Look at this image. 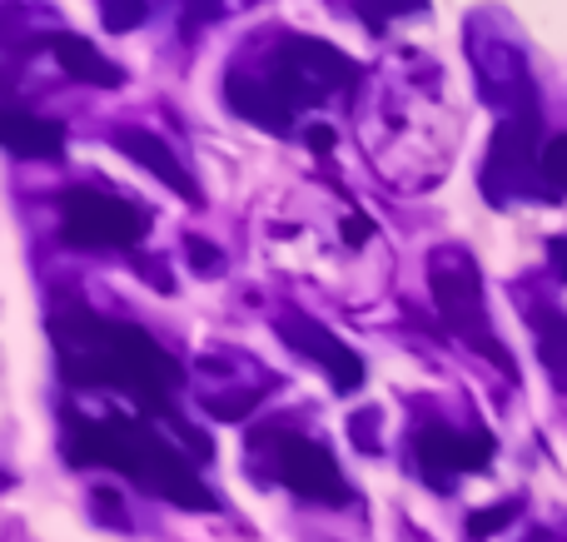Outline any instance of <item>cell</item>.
I'll return each instance as SVG.
<instances>
[{
    "instance_id": "obj_5",
    "label": "cell",
    "mask_w": 567,
    "mask_h": 542,
    "mask_svg": "<svg viewBox=\"0 0 567 542\" xmlns=\"http://www.w3.org/2000/svg\"><path fill=\"white\" fill-rule=\"evenodd\" d=\"M353 75H359V70H353L333 45H323V40H293V45L279 50V60H275V90L289 100V110L313 105V100H323L329 90L349 85Z\"/></svg>"
},
{
    "instance_id": "obj_24",
    "label": "cell",
    "mask_w": 567,
    "mask_h": 542,
    "mask_svg": "<svg viewBox=\"0 0 567 542\" xmlns=\"http://www.w3.org/2000/svg\"><path fill=\"white\" fill-rule=\"evenodd\" d=\"M553 264H558V274L567 279V239H553Z\"/></svg>"
},
{
    "instance_id": "obj_19",
    "label": "cell",
    "mask_w": 567,
    "mask_h": 542,
    "mask_svg": "<svg viewBox=\"0 0 567 542\" xmlns=\"http://www.w3.org/2000/svg\"><path fill=\"white\" fill-rule=\"evenodd\" d=\"M95 513L105 518V523H115V528H125V503H120L110 488H95Z\"/></svg>"
},
{
    "instance_id": "obj_11",
    "label": "cell",
    "mask_w": 567,
    "mask_h": 542,
    "mask_svg": "<svg viewBox=\"0 0 567 542\" xmlns=\"http://www.w3.org/2000/svg\"><path fill=\"white\" fill-rule=\"evenodd\" d=\"M55 60L65 75L85 80V85H120V80H125V70L110 65L85 35H55Z\"/></svg>"
},
{
    "instance_id": "obj_16",
    "label": "cell",
    "mask_w": 567,
    "mask_h": 542,
    "mask_svg": "<svg viewBox=\"0 0 567 542\" xmlns=\"http://www.w3.org/2000/svg\"><path fill=\"white\" fill-rule=\"evenodd\" d=\"M518 518V503H498V508H483V513L468 518V538H493Z\"/></svg>"
},
{
    "instance_id": "obj_2",
    "label": "cell",
    "mask_w": 567,
    "mask_h": 542,
    "mask_svg": "<svg viewBox=\"0 0 567 542\" xmlns=\"http://www.w3.org/2000/svg\"><path fill=\"white\" fill-rule=\"evenodd\" d=\"M70 463L120 468V473L140 478L145 488H155L159 498H169V503L215 513V493L199 488L195 468H189L159 434H150L145 424H135V418H105V424L70 418Z\"/></svg>"
},
{
    "instance_id": "obj_18",
    "label": "cell",
    "mask_w": 567,
    "mask_h": 542,
    "mask_svg": "<svg viewBox=\"0 0 567 542\" xmlns=\"http://www.w3.org/2000/svg\"><path fill=\"white\" fill-rule=\"evenodd\" d=\"M189 264H195V274H219V254H215V244H205V239H189Z\"/></svg>"
},
{
    "instance_id": "obj_4",
    "label": "cell",
    "mask_w": 567,
    "mask_h": 542,
    "mask_svg": "<svg viewBox=\"0 0 567 542\" xmlns=\"http://www.w3.org/2000/svg\"><path fill=\"white\" fill-rule=\"evenodd\" d=\"M60 234L75 249H130L145 234V215L125 199L100 189H65L60 195Z\"/></svg>"
},
{
    "instance_id": "obj_12",
    "label": "cell",
    "mask_w": 567,
    "mask_h": 542,
    "mask_svg": "<svg viewBox=\"0 0 567 542\" xmlns=\"http://www.w3.org/2000/svg\"><path fill=\"white\" fill-rule=\"evenodd\" d=\"M229 105L239 110V115H249V119H259V125H269V129H284L289 125V100L279 95L275 85H255V80H229Z\"/></svg>"
},
{
    "instance_id": "obj_15",
    "label": "cell",
    "mask_w": 567,
    "mask_h": 542,
    "mask_svg": "<svg viewBox=\"0 0 567 542\" xmlns=\"http://www.w3.org/2000/svg\"><path fill=\"white\" fill-rule=\"evenodd\" d=\"M145 0H100V20H105L110 35H125V30L145 25Z\"/></svg>"
},
{
    "instance_id": "obj_1",
    "label": "cell",
    "mask_w": 567,
    "mask_h": 542,
    "mask_svg": "<svg viewBox=\"0 0 567 542\" xmlns=\"http://www.w3.org/2000/svg\"><path fill=\"white\" fill-rule=\"evenodd\" d=\"M50 334H55L60 364H65L70 384H80V388H125V394H135L150 414L169 418V424L195 444L199 458L209 454L205 434H195V428L169 408V394L185 384V368H179L150 334H140V329H130V324H105V319L90 314L85 304L55 309Z\"/></svg>"
},
{
    "instance_id": "obj_22",
    "label": "cell",
    "mask_w": 567,
    "mask_h": 542,
    "mask_svg": "<svg viewBox=\"0 0 567 542\" xmlns=\"http://www.w3.org/2000/svg\"><path fill=\"white\" fill-rule=\"evenodd\" d=\"M303 139H309V149H319V155H323V149H333V129L329 125H309V135H303Z\"/></svg>"
},
{
    "instance_id": "obj_6",
    "label": "cell",
    "mask_w": 567,
    "mask_h": 542,
    "mask_svg": "<svg viewBox=\"0 0 567 542\" xmlns=\"http://www.w3.org/2000/svg\"><path fill=\"white\" fill-rule=\"evenodd\" d=\"M279 478L299 498H309V503H329V508L349 503V483H343L339 463H333V454L323 444H313V438H299V434L279 438Z\"/></svg>"
},
{
    "instance_id": "obj_9",
    "label": "cell",
    "mask_w": 567,
    "mask_h": 542,
    "mask_svg": "<svg viewBox=\"0 0 567 542\" xmlns=\"http://www.w3.org/2000/svg\"><path fill=\"white\" fill-rule=\"evenodd\" d=\"M115 149H120V155H130L135 165H145L155 179H165V185L175 189L179 199H199L195 179L185 175V165H179L175 149H169L159 135H150V129H120V135H115Z\"/></svg>"
},
{
    "instance_id": "obj_17",
    "label": "cell",
    "mask_w": 567,
    "mask_h": 542,
    "mask_svg": "<svg viewBox=\"0 0 567 542\" xmlns=\"http://www.w3.org/2000/svg\"><path fill=\"white\" fill-rule=\"evenodd\" d=\"M255 404H259V394H239V398H209L205 408H209L215 418H229V424H235V418H245Z\"/></svg>"
},
{
    "instance_id": "obj_13",
    "label": "cell",
    "mask_w": 567,
    "mask_h": 542,
    "mask_svg": "<svg viewBox=\"0 0 567 542\" xmlns=\"http://www.w3.org/2000/svg\"><path fill=\"white\" fill-rule=\"evenodd\" d=\"M533 329H538V354L553 368V378L567 384V319L553 309H533Z\"/></svg>"
},
{
    "instance_id": "obj_10",
    "label": "cell",
    "mask_w": 567,
    "mask_h": 542,
    "mask_svg": "<svg viewBox=\"0 0 567 542\" xmlns=\"http://www.w3.org/2000/svg\"><path fill=\"white\" fill-rule=\"evenodd\" d=\"M0 145L10 149V155H60V145H65V129L55 125V119H35V115H20V110H6L0 115Z\"/></svg>"
},
{
    "instance_id": "obj_8",
    "label": "cell",
    "mask_w": 567,
    "mask_h": 542,
    "mask_svg": "<svg viewBox=\"0 0 567 542\" xmlns=\"http://www.w3.org/2000/svg\"><path fill=\"white\" fill-rule=\"evenodd\" d=\"M279 334L289 338V348H299V354L319 358V364L333 374V388H339V394H353V388L363 384V358L353 354L349 344H339L329 329H319V324H309V319L289 314V319L279 324Z\"/></svg>"
},
{
    "instance_id": "obj_3",
    "label": "cell",
    "mask_w": 567,
    "mask_h": 542,
    "mask_svg": "<svg viewBox=\"0 0 567 542\" xmlns=\"http://www.w3.org/2000/svg\"><path fill=\"white\" fill-rule=\"evenodd\" d=\"M429 284H433V304H439L443 324H449L468 348H478L483 358H493L498 368L513 374L508 348L498 344V334H493V324H488V309H483V279H478V269H473V259L463 254V249L433 254Z\"/></svg>"
},
{
    "instance_id": "obj_7",
    "label": "cell",
    "mask_w": 567,
    "mask_h": 542,
    "mask_svg": "<svg viewBox=\"0 0 567 542\" xmlns=\"http://www.w3.org/2000/svg\"><path fill=\"white\" fill-rule=\"evenodd\" d=\"M423 473L443 483L449 473H478L493 463V438L488 434H453V428H423L419 434Z\"/></svg>"
},
{
    "instance_id": "obj_23",
    "label": "cell",
    "mask_w": 567,
    "mask_h": 542,
    "mask_svg": "<svg viewBox=\"0 0 567 542\" xmlns=\"http://www.w3.org/2000/svg\"><path fill=\"white\" fill-rule=\"evenodd\" d=\"M353 438H363V448H369V454H373V448H379V444H373V414L353 418Z\"/></svg>"
},
{
    "instance_id": "obj_20",
    "label": "cell",
    "mask_w": 567,
    "mask_h": 542,
    "mask_svg": "<svg viewBox=\"0 0 567 542\" xmlns=\"http://www.w3.org/2000/svg\"><path fill=\"white\" fill-rule=\"evenodd\" d=\"M219 15V0H189V15H185V30L195 35V25H209Z\"/></svg>"
},
{
    "instance_id": "obj_14",
    "label": "cell",
    "mask_w": 567,
    "mask_h": 542,
    "mask_svg": "<svg viewBox=\"0 0 567 542\" xmlns=\"http://www.w3.org/2000/svg\"><path fill=\"white\" fill-rule=\"evenodd\" d=\"M538 189H543V199H563L567 195V135H553L548 145H543Z\"/></svg>"
},
{
    "instance_id": "obj_21",
    "label": "cell",
    "mask_w": 567,
    "mask_h": 542,
    "mask_svg": "<svg viewBox=\"0 0 567 542\" xmlns=\"http://www.w3.org/2000/svg\"><path fill=\"white\" fill-rule=\"evenodd\" d=\"M373 234V219L369 215H349L343 219V244H363Z\"/></svg>"
}]
</instances>
